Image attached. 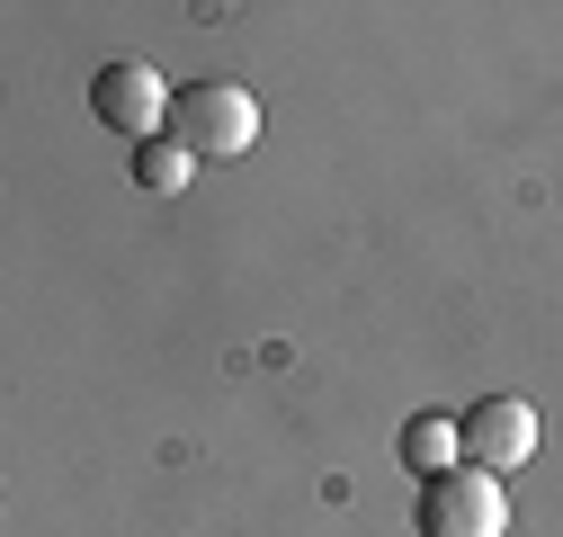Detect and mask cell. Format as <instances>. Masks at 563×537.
<instances>
[{
  "mask_svg": "<svg viewBox=\"0 0 563 537\" xmlns=\"http://www.w3.org/2000/svg\"><path fill=\"white\" fill-rule=\"evenodd\" d=\"M188 171H197V162H188L179 144H144V153H134V179H144L153 197H179V188H188Z\"/></svg>",
  "mask_w": 563,
  "mask_h": 537,
  "instance_id": "obj_6",
  "label": "cell"
},
{
  "mask_svg": "<svg viewBox=\"0 0 563 537\" xmlns=\"http://www.w3.org/2000/svg\"><path fill=\"white\" fill-rule=\"evenodd\" d=\"M456 430H465V465H483V475H510V465L537 457V403H519V394H483Z\"/></svg>",
  "mask_w": 563,
  "mask_h": 537,
  "instance_id": "obj_4",
  "label": "cell"
},
{
  "mask_svg": "<svg viewBox=\"0 0 563 537\" xmlns=\"http://www.w3.org/2000/svg\"><path fill=\"white\" fill-rule=\"evenodd\" d=\"M420 537H510L501 475H483V465H456V475L420 484Z\"/></svg>",
  "mask_w": 563,
  "mask_h": 537,
  "instance_id": "obj_2",
  "label": "cell"
},
{
  "mask_svg": "<svg viewBox=\"0 0 563 537\" xmlns=\"http://www.w3.org/2000/svg\"><path fill=\"white\" fill-rule=\"evenodd\" d=\"M170 81L153 73V63H108V73L90 81V108H99V125H117V134H134V144H162V125H170Z\"/></svg>",
  "mask_w": 563,
  "mask_h": 537,
  "instance_id": "obj_3",
  "label": "cell"
},
{
  "mask_svg": "<svg viewBox=\"0 0 563 537\" xmlns=\"http://www.w3.org/2000/svg\"><path fill=\"white\" fill-rule=\"evenodd\" d=\"M402 465H411L420 484L456 475V465H465V430H456L448 413H411V421H402Z\"/></svg>",
  "mask_w": 563,
  "mask_h": 537,
  "instance_id": "obj_5",
  "label": "cell"
},
{
  "mask_svg": "<svg viewBox=\"0 0 563 537\" xmlns=\"http://www.w3.org/2000/svg\"><path fill=\"white\" fill-rule=\"evenodd\" d=\"M170 144L188 162H242L260 144V99L242 81H188L170 99Z\"/></svg>",
  "mask_w": 563,
  "mask_h": 537,
  "instance_id": "obj_1",
  "label": "cell"
}]
</instances>
